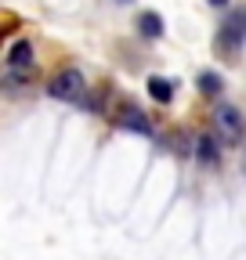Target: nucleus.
Returning <instances> with one entry per match:
<instances>
[{
    "mask_svg": "<svg viewBox=\"0 0 246 260\" xmlns=\"http://www.w3.org/2000/svg\"><path fill=\"white\" fill-rule=\"evenodd\" d=\"M37 76V54H33V44L29 40H18L8 54V80L11 83H29Z\"/></svg>",
    "mask_w": 246,
    "mask_h": 260,
    "instance_id": "nucleus-1",
    "label": "nucleus"
},
{
    "mask_svg": "<svg viewBox=\"0 0 246 260\" xmlns=\"http://www.w3.org/2000/svg\"><path fill=\"white\" fill-rule=\"evenodd\" d=\"M51 98H58V102H83L87 94V80L80 69H62L54 80H51Z\"/></svg>",
    "mask_w": 246,
    "mask_h": 260,
    "instance_id": "nucleus-2",
    "label": "nucleus"
},
{
    "mask_svg": "<svg viewBox=\"0 0 246 260\" xmlns=\"http://www.w3.org/2000/svg\"><path fill=\"white\" fill-rule=\"evenodd\" d=\"M213 134L221 145H239L242 141V116L232 105H218L213 109Z\"/></svg>",
    "mask_w": 246,
    "mask_h": 260,
    "instance_id": "nucleus-3",
    "label": "nucleus"
},
{
    "mask_svg": "<svg viewBox=\"0 0 246 260\" xmlns=\"http://www.w3.org/2000/svg\"><path fill=\"white\" fill-rule=\"evenodd\" d=\"M116 123L119 126H127V130H138V134H152V126H148V119L134 109V105H123L119 112H116Z\"/></svg>",
    "mask_w": 246,
    "mask_h": 260,
    "instance_id": "nucleus-4",
    "label": "nucleus"
},
{
    "mask_svg": "<svg viewBox=\"0 0 246 260\" xmlns=\"http://www.w3.org/2000/svg\"><path fill=\"white\" fill-rule=\"evenodd\" d=\"M148 94H152V102L167 105V102H174V83L163 76H148Z\"/></svg>",
    "mask_w": 246,
    "mask_h": 260,
    "instance_id": "nucleus-5",
    "label": "nucleus"
},
{
    "mask_svg": "<svg viewBox=\"0 0 246 260\" xmlns=\"http://www.w3.org/2000/svg\"><path fill=\"white\" fill-rule=\"evenodd\" d=\"M138 29H141V37H163V18L156 15V11H145L141 18H138Z\"/></svg>",
    "mask_w": 246,
    "mask_h": 260,
    "instance_id": "nucleus-6",
    "label": "nucleus"
},
{
    "mask_svg": "<svg viewBox=\"0 0 246 260\" xmlns=\"http://www.w3.org/2000/svg\"><path fill=\"white\" fill-rule=\"evenodd\" d=\"M196 145H199V148H196V155L206 162V167H218V145H213V138H199Z\"/></svg>",
    "mask_w": 246,
    "mask_h": 260,
    "instance_id": "nucleus-7",
    "label": "nucleus"
},
{
    "mask_svg": "<svg viewBox=\"0 0 246 260\" xmlns=\"http://www.w3.org/2000/svg\"><path fill=\"white\" fill-rule=\"evenodd\" d=\"M199 90L203 94H218L221 90V76L218 73H199Z\"/></svg>",
    "mask_w": 246,
    "mask_h": 260,
    "instance_id": "nucleus-8",
    "label": "nucleus"
},
{
    "mask_svg": "<svg viewBox=\"0 0 246 260\" xmlns=\"http://www.w3.org/2000/svg\"><path fill=\"white\" fill-rule=\"evenodd\" d=\"M210 4H228V0H210Z\"/></svg>",
    "mask_w": 246,
    "mask_h": 260,
    "instance_id": "nucleus-9",
    "label": "nucleus"
}]
</instances>
